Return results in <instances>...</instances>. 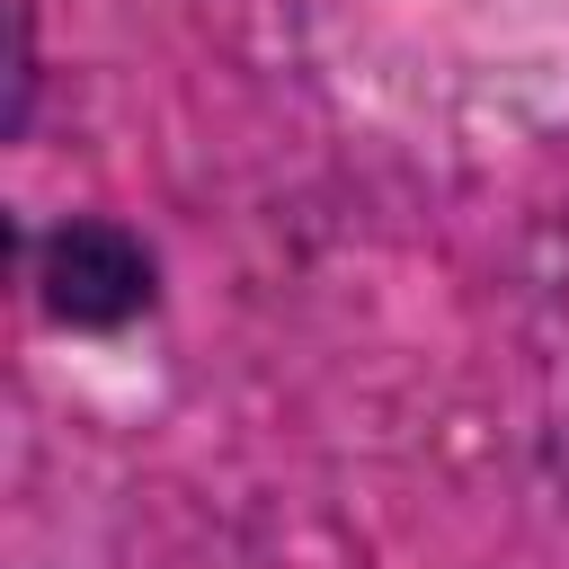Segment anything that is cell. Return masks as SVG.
<instances>
[{
  "mask_svg": "<svg viewBox=\"0 0 569 569\" xmlns=\"http://www.w3.org/2000/svg\"><path fill=\"white\" fill-rule=\"evenodd\" d=\"M27 284H36V311L53 329H89L98 338V329H124V320H142L160 302V258L124 222L71 213V222L27 240Z\"/></svg>",
  "mask_w": 569,
  "mask_h": 569,
  "instance_id": "1",
  "label": "cell"
},
{
  "mask_svg": "<svg viewBox=\"0 0 569 569\" xmlns=\"http://www.w3.org/2000/svg\"><path fill=\"white\" fill-rule=\"evenodd\" d=\"M27 89H36V53H27V9L9 18V133H27Z\"/></svg>",
  "mask_w": 569,
  "mask_h": 569,
  "instance_id": "2",
  "label": "cell"
}]
</instances>
